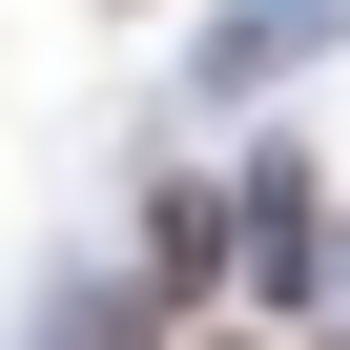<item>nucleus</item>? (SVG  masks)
I'll return each instance as SVG.
<instances>
[{
	"label": "nucleus",
	"mask_w": 350,
	"mask_h": 350,
	"mask_svg": "<svg viewBox=\"0 0 350 350\" xmlns=\"http://www.w3.org/2000/svg\"><path fill=\"white\" fill-rule=\"evenodd\" d=\"M227 247H247V227H227L206 186H165V206H144V309H206V288H227Z\"/></svg>",
	"instance_id": "nucleus-1"
},
{
	"label": "nucleus",
	"mask_w": 350,
	"mask_h": 350,
	"mask_svg": "<svg viewBox=\"0 0 350 350\" xmlns=\"http://www.w3.org/2000/svg\"><path fill=\"white\" fill-rule=\"evenodd\" d=\"M247 268H268V288H309V186H288V165L247 186Z\"/></svg>",
	"instance_id": "nucleus-2"
},
{
	"label": "nucleus",
	"mask_w": 350,
	"mask_h": 350,
	"mask_svg": "<svg viewBox=\"0 0 350 350\" xmlns=\"http://www.w3.org/2000/svg\"><path fill=\"white\" fill-rule=\"evenodd\" d=\"M329 350H350V329H329Z\"/></svg>",
	"instance_id": "nucleus-3"
}]
</instances>
